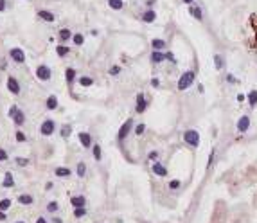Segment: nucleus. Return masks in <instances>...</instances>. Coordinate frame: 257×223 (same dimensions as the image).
I'll list each match as a JSON object with an SVG mask.
<instances>
[{
    "instance_id": "18",
    "label": "nucleus",
    "mask_w": 257,
    "mask_h": 223,
    "mask_svg": "<svg viewBox=\"0 0 257 223\" xmlns=\"http://www.w3.org/2000/svg\"><path fill=\"white\" fill-rule=\"evenodd\" d=\"M76 77H77L76 68H67V70H65V79H67V83H68V85H72L74 81H76Z\"/></svg>"
},
{
    "instance_id": "27",
    "label": "nucleus",
    "mask_w": 257,
    "mask_h": 223,
    "mask_svg": "<svg viewBox=\"0 0 257 223\" xmlns=\"http://www.w3.org/2000/svg\"><path fill=\"white\" fill-rule=\"evenodd\" d=\"M70 52V49H68V47H67V45H63V43H60V45H58V47H56V54H58V56H67V54Z\"/></svg>"
},
{
    "instance_id": "30",
    "label": "nucleus",
    "mask_w": 257,
    "mask_h": 223,
    "mask_svg": "<svg viewBox=\"0 0 257 223\" xmlns=\"http://www.w3.org/2000/svg\"><path fill=\"white\" fill-rule=\"evenodd\" d=\"M76 173H77V176H85L86 175V164L85 162H77V169H76Z\"/></svg>"
},
{
    "instance_id": "47",
    "label": "nucleus",
    "mask_w": 257,
    "mask_h": 223,
    "mask_svg": "<svg viewBox=\"0 0 257 223\" xmlns=\"http://www.w3.org/2000/svg\"><path fill=\"white\" fill-rule=\"evenodd\" d=\"M151 85L153 86H160V79H158V77H153V79H151Z\"/></svg>"
},
{
    "instance_id": "4",
    "label": "nucleus",
    "mask_w": 257,
    "mask_h": 223,
    "mask_svg": "<svg viewBox=\"0 0 257 223\" xmlns=\"http://www.w3.org/2000/svg\"><path fill=\"white\" fill-rule=\"evenodd\" d=\"M54 130H56V122L52 119H45L40 126V133L43 137H51L52 133H54Z\"/></svg>"
},
{
    "instance_id": "34",
    "label": "nucleus",
    "mask_w": 257,
    "mask_h": 223,
    "mask_svg": "<svg viewBox=\"0 0 257 223\" xmlns=\"http://www.w3.org/2000/svg\"><path fill=\"white\" fill-rule=\"evenodd\" d=\"M58 209H60V205H58V202H49L47 203V211L51 214H54V213H58Z\"/></svg>"
},
{
    "instance_id": "19",
    "label": "nucleus",
    "mask_w": 257,
    "mask_h": 223,
    "mask_svg": "<svg viewBox=\"0 0 257 223\" xmlns=\"http://www.w3.org/2000/svg\"><path fill=\"white\" fill-rule=\"evenodd\" d=\"M189 13H191V16L193 18H196L198 22H201V18H203V13H201V7H198V6H191V9H189Z\"/></svg>"
},
{
    "instance_id": "3",
    "label": "nucleus",
    "mask_w": 257,
    "mask_h": 223,
    "mask_svg": "<svg viewBox=\"0 0 257 223\" xmlns=\"http://www.w3.org/2000/svg\"><path fill=\"white\" fill-rule=\"evenodd\" d=\"M184 140L191 146V148H198V146H200V133L191 128V130H187L184 133Z\"/></svg>"
},
{
    "instance_id": "39",
    "label": "nucleus",
    "mask_w": 257,
    "mask_h": 223,
    "mask_svg": "<svg viewBox=\"0 0 257 223\" xmlns=\"http://www.w3.org/2000/svg\"><path fill=\"white\" fill-rule=\"evenodd\" d=\"M147 159L151 160V162H156L158 160V151H149L147 153Z\"/></svg>"
},
{
    "instance_id": "38",
    "label": "nucleus",
    "mask_w": 257,
    "mask_h": 223,
    "mask_svg": "<svg viewBox=\"0 0 257 223\" xmlns=\"http://www.w3.org/2000/svg\"><path fill=\"white\" fill-rule=\"evenodd\" d=\"M121 70H122V68H121L119 65H113L108 72H110V76H119V74H121Z\"/></svg>"
},
{
    "instance_id": "32",
    "label": "nucleus",
    "mask_w": 257,
    "mask_h": 223,
    "mask_svg": "<svg viewBox=\"0 0 257 223\" xmlns=\"http://www.w3.org/2000/svg\"><path fill=\"white\" fill-rule=\"evenodd\" d=\"M248 103H250V106H255L257 105V90H252L250 94H248Z\"/></svg>"
},
{
    "instance_id": "50",
    "label": "nucleus",
    "mask_w": 257,
    "mask_h": 223,
    "mask_svg": "<svg viewBox=\"0 0 257 223\" xmlns=\"http://www.w3.org/2000/svg\"><path fill=\"white\" fill-rule=\"evenodd\" d=\"M36 223H47V220H45V218H38V220H36Z\"/></svg>"
},
{
    "instance_id": "10",
    "label": "nucleus",
    "mask_w": 257,
    "mask_h": 223,
    "mask_svg": "<svg viewBox=\"0 0 257 223\" xmlns=\"http://www.w3.org/2000/svg\"><path fill=\"white\" fill-rule=\"evenodd\" d=\"M38 18H40V20H43V22H49V23H51V22L56 20V14H54L52 11H49V9H40V11H38Z\"/></svg>"
},
{
    "instance_id": "17",
    "label": "nucleus",
    "mask_w": 257,
    "mask_h": 223,
    "mask_svg": "<svg viewBox=\"0 0 257 223\" xmlns=\"http://www.w3.org/2000/svg\"><path fill=\"white\" fill-rule=\"evenodd\" d=\"M164 60H165V52H162V51H153V52H151V61H153L155 65L162 63Z\"/></svg>"
},
{
    "instance_id": "49",
    "label": "nucleus",
    "mask_w": 257,
    "mask_h": 223,
    "mask_svg": "<svg viewBox=\"0 0 257 223\" xmlns=\"http://www.w3.org/2000/svg\"><path fill=\"white\" fill-rule=\"evenodd\" d=\"M245 99H247V96H243V94H239V96H237V101H239V103H241V101H245Z\"/></svg>"
},
{
    "instance_id": "8",
    "label": "nucleus",
    "mask_w": 257,
    "mask_h": 223,
    "mask_svg": "<svg viewBox=\"0 0 257 223\" xmlns=\"http://www.w3.org/2000/svg\"><path fill=\"white\" fill-rule=\"evenodd\" d=\"M146 108H147V99H146L144 94H139L137 96V103H135V112L137 114H144Z\"/></svg>"
},
{
    "instance_id": "15",
    "label": "nucleus",
    "mask_w": 257,
    "mask_h": 223,
    "mask_svg": "<svg viewBox=\"0 0 257 223\" xmlns=\"http://www.w3.org/2000/svg\"><path fill=\"white\" fill-rule=\"evenodd\" d=\"M151 171H153L156 176H167V169H165V166H162L160 162H155Z\"/></svg>"
},
{
    "instance_id": "9",
    "label": "nucleus",
    "mask_w": 257,
    "mask_h": 223,
    "mask_svg": "<svg viewBox=\"0 0 257 223\" xmlns=\"http://www.w3.org/2000/svg\"><path fill=\"white\" fill-rule=\"evenodd\" d=\"M7 90H9L11 94H15V96H18V94H20V83H18V79H16V77H13V76H9V77H7Z\"/></svg>"
},
{
    "instance_id": "20",
    "label": "nucleus",
    "mask_w": 257,
    "mask_h": 223,
    "mask_svg": "<svg viewBox=\"0 0 257 223\" xmlns=\"http://www.w3.org/2000/svg\"><path fill=\"white\" fill-rule=\"evenodd\" d=\"M15 185V178H13V175L11 173H6L4 175V180H2V187H6V189H9Z\"/></svg>"
},
{
    "instance_id": "48",
    "label": "nucleus",
    "mask_w": 257,
    "mask_h": 223,
    "mask_svg": "<svg viewBox=\"0 0 257 223\" xmlns=\"http://www.w3.org/2000/svg\"><path fill=\"white\" fill-rule=\"evenodd\" d=\"M6 218H7V216H6V213H4V211H0V221H6Z\"/></svg>"
},
{
    "instance_id": "23",
    "label": "nucleus",
    "mask_w": 257,
    "mask_h": 223,
    "mask_svg": "<svg viewBox=\"0 0 257 223\" xmlns=\"http://www.w3.org/2000/svg\"><path fill=\"white\" fill-rule=\"evenodd\" d=\"M151 47H153V51H164L165 49V42L164 40H160V38H155L153 42H151Z\"/></svg>"
},
{
    "instance_id": "41",
    "label": "nucleus",
    "mask_w": 257,
    "mask_h": 223,
    "mask_svg": "<svg viewBox=\"0 0 257 223\" xmlns=\"http://www.w3.org/2000/svg\"><path fill=\"white\" fill-rule=\"evenodd\" d=\"M180 187V180H171L169 182V189H178Z\"/></svg>"
},
{
    "instance_id": "16",
    "label": "nucleus",
    "mask_w": 257,
    "mask_h": 223,
    "mask_svg": "<svg viewBox=\"0 0 257 223\" xmlns=\"http://www.w3.org/2000/svg\"><path fill=\"white\" fill-rule=\"evenodd\" d=\"M70 203H72L74 209H77V207H85V205H86V198L81 196V194H79V196H72V198H70Z\"/></svg>"
},
{
    "instance_id": "52",
    "label": "nucleus",
    "mask_w": 257,
    "mask_h": 223,
    "mask_svg": "<svg viewBox=\"0 0 257 223\" xmlns=\"http://www.w3.org/2000/svg\"><path fill=\"white\" fill-rule=\"evenodd\" d=\"M182 2H184V4H193L194 0H182Z\"/></svg>"
},
{
    "instance_id": "22",
    "label": "nucleus",
    "mask_w": 257,
    "mask_h": 223,
    "mask_svg": "<svg viewBox=\"0 0 257 223\" xmlns=\"http://www.w3.org/2000/svg\"><path fill=\"white\" fill-rule=\"evenodd\" d=\"M70 173H72V171L68 169V167H56V169H54V175L60 176V178H67V176H70Z\"/></svg>"
},
{
    "instance_id": "13",
    "label": "nucleus",
    "mask_w": 257,
    "mask_h": 223,
    "mask_svg": "<svg viewBox=\"0 0 257 223\" xmlns=\"http://www.w3.org/2000/svg\"><path fill=\"white\" fill-rule=\"evenodd\" d=\"M248 128H250V117L248 115H241V119L237 121V131L245 133Z\"/></svg>"
},
{
    "instance_id": "2",
    "label": "nucleus",
    "mask_w": 257,
    "mask_h": 223,
    "mask_svg": "<svg viewBox=\"0 0 257 223\" xmlns=\"http://www.w3.org/2000/svg\"><path fill=\"white\" fill-rule=\"evenodd\" d=\"M9 117L13 119V122H15L16 126H23V124H25V114H23L18 106H15V105L9 108Z\"/></svg>"
},
{
    "instance_id": "36",
    "label": "nucleus",
    "mask_w": 257,
    "mask_h": 223,
    "mask_svg": "<svg viewBox=\"0 0 257 223\" xmlns=\"http://www.w3.org/2000/svg\"><path fill=\"white\" fill-rule=\"evenodd\" d=\"M74 216H76V218L86 216V207H77V209H74Z\"/></svg>"
},
{
    "instance_id": "40",
    "label": "nucleus",
    "mask_w": 257,
    "mask_h": 223,
    "mask_svg": "<svg viewBox=\"0 0 257 223\" xmlns=\"http://www.w3.org/2000/svg\"><path fill=\"white\" fill-rule=\"evenodd\" d=\"M9 159V155H7V151L4 148H0V162H6V160Z\"/></svg>"
},
{
    "instance_id": "45",
    "label": "nucleus",
    "mask_w": 257,
    "mask_h": 223,
    "mask_svg": "<svg viewBox=\"0 0 257 223\" xmlns=\"http://www.w3.org/2000/svg\"><path fill=\"white\" fill-rule=\"evenodd\" d=\"M7 7V4H6V0H0V13H4Z\"/></svg>"
},
{
    "instance_id": "5",
    "label": "nucleus",
    "mask_w": 257,
    "mask_h": 223,
    "mask_svg": "<svg viewBox=\"0 0 257 223\" xmlns=\"http://www.w3.org/2000/svg\"><path fill=\"white\" fill-rule=\"evenodd\" d=\"M52 76V70L49 65H40L38 68H36V77L40 79V81H49Z\"/></svg>"
},
{
    "instance_id": "51",
    "label": "nucleus",
    "mask_w": 257,
    "mask_h": 223,
    "mask_svg": "<svg viewBox=\"0 0 257 223\" xmlns=\"http://www.w3.org/2000/svg\"><path fill=\"white\" fill-rule=\"evenodd\" d=\"M52 221H54V223H63V221H61V218H54Z\"/></svg>"
},
{
    "instance_id": "42",
    "label": "nucleus",
    "mask_w": 257,
    "mask_h": 223,
    "mask_svg": "<svg viewBox=\"0 0 257 223\" xmlns=\"http://www.w3.org/2000/svg\"><path fill=\"white\" fill-rule=\"evenodd\" d=\"M16 140L18 142H25V133L23 131H16Z\"/></svg>"
},
{
    "instance_id": "25",
    "label": "nucleus",
    "mask_w": 257,
    "mask_h": 223,
    "mask_svg": "<svg viewBox=\"0 0 257 223\" xmlns=\"http://www.w3.org/2000/svg\"><path fill=\"white\" fill-rule=\"evenodd\" d=\"M92 155H93V159L97 160V162L103 159V149H101V146H99V144H93V146H92Z\"/></svg>"
},
{
    "instance_id": "1",
    "label": "nucleus",
    "mask_w": 257,
    "mask_h": 223,
    "mask_svg": "<svg viewBox=\"0 0 257 223\" xmlns=\"http://www.w3.org/2000/svg\"><path fill=\"white\" fill-rule=\"evenodd\" d=\"M194 83V72L193 70H185L178 79V90H187L189 86Z\"/></svg>"
},
{
    "instance_id": "33",
    "label": "nucleus",
    "mask_w": 257,
    "mask_h": 223,
    "mask_svg": "<svg viewBox=\"0 0 257 223\" xmlns=\"http://www.w3.org/2000/svg\"><path fill=\"white\" fill-rule=\"evenodd\" d=\"M11 207V198H4V200H0V211H7Z\"/></svg>"
},
{
    "instance_id": "35",
    "label": "nucleus",
    "mask_w": 257,
    "mask_h": 223,
    "mask_svg": "<svg viewBox=\"0 0 257 223\" xmlns=\"http://www.w3.org/2000/svg\"><path fill=\"white\" fill-rule=\"evenodd\" d=\"M133 131L139 135V137H140V135H144V133H146V124H142V122H140V124H137V126L133 128Z\"/></svg>"
},
{
    "instance_id": "6",
    "label": "nucleus",
    "mask_w": 257,
    "mask_h": 223,
    "mask_svg": "<svg viewBox=\"0 0 257 223\" xmlns=\"http://www.w3.org/2000/svg\"><path fill=\"white\" fill-rule=\"evenodd\" d=\"M131 128H133V119H126V122L119 128V133H117L119 140H124V138L128 137V135H130V131H131Z\"/></svg>"
},
{
    "instance_id": "7",
    "label": "nucleus",
    "mask_w": 257,
    "mask_h": 223,
    "mask_svg": "<svg viewBox=\"0 0 257 223\" xmlns=\"http://www.w3.org/2000/svg\"><path fill=\"white\" fill-rule=\"evenodd\" d=\"M9 56L13 61H16V63H25V52L22 51L20 47H13L9 51Z\"/></svg>"
},
{
    "instance_id": "21",
    "label": "nucleus",
    "mask_w": 257,
    "mask_h": 223,
    "mask_svg": "<svg viewBox=\"0 0 257 223\" xmlns=\"http://www.w3.org/2000/svg\"><path fill=\"white\" fill-rule=\"evenodd\" d=\"M45 106H47V110H56V108H58V97L49 96L47 101H45Z\"/></svg>"
},
{
    "instance_id": "24",
    "label": "nucleus",
    "mask_w": 257,
    "mask_h": 223,
    "mask_svg": "<svg viewBox=\"0 0 257 223\" xmlns=\"http://www.w3.org/2000/svg\"><path fill=\"white\" fill-rule=\"evenodd\" d=\"M32 202H34V198L31 194H20L18 196V203H22V205H32Z\"/></svg>"
},
{
    "instance_id": "29",
    "label": "nucleus",
    "mask_w": 257,
    "mask_h": 223,
    "mask_svg": "<svg viewBox=\"0 0 257 223\" xmlns=\"http://www.w3.org/2000/svg\"><path fill=\"white\" fill-rule=\"evenodd\" d=\"M72 42H74V45H77V47H81L83 43H85V36H83L81 32H76L72 36Z\"/></svg>"
},
{
    "instance_id": "26",
    "label": "nucleus",
    "mask_w": 257,
    "mask_h": 223,
    "mask_svg": "<svg viewBox=\"0 0 257 223\" xmlns=\"http://www.w3.org/2000/svg\"><path fill=\"white\" fill-rule=\"evenodd\" d=\"M77 83L81 86H92L93 85V79L90 77V76H81L79 79H77Z\"/></svg>"
},
{
    "instance_id": "43",
    "label": "nucleus",
    "mask_w": 257,
    "mask_h": 223,
    "mask_svg": "<svg viewBox=\"0 0 257 223\" xmlns=\"http://www.w3.org/2000/svg\"><path fill=\"white\" fill-rule=\"evenodd\" d=\"M16 164L23 167V166H27V164H29V160H27V159H20V157H18V159H16Z\"/></svg>"
},
{
    "instance_id": "53",
    "label": "nucleus",
    "mask_w": 257,
    "mask_h": 223,
    "mask_svg": "<svg viewBox=\"0 0 257 223\" xmlns=\"http://www.w3.org/2000/svg\"><path fill=\"white\" fill-rule=\"evenodd\" d=\"M15 223H25V221H15Z\"/></svg>"
},
{
    "instance_id": "37",
    "label": "nucleus",
    "mask_w": 257,
    "mask_h": 223,
    "mask_svg": "<svg viewBox=\"0 0 257 223\" xmlns=\"http://www.w3.org/2000/svg\"><path fill=\"white\" fill-rule=\"evenodd\" d=\"M70 133H72V128L65 124V126L61 128V137H63V138H67V137H70Z\"/></svg>"
},
{
    "instance_id": "14",
    "label": "nucleus",
    "mask_w": 257,
    "mask_h": 223,
    "mask_svg": "<svg viewBox=\"0 0 257 223\" xmlns=\"http://www.w3.org/2000/svg\"><path fill=\"white\" fill-rule=\"evenodd\" d=\"M156 20V13H155V9H146L144 13H142V22L144 23H151V22Z\"/></svg>"
},
{
    "instance_id": "44",
    "label": "nucleus",
    "mask_w": 257,
    "mask_h": 223,
    "mask_svg": "<svg viewBox=\"0 0 257 223\" xmlns=\"http://www.w3.org/2000/svg\"><path fill=\"white\" fill-rule=\"evenodd\" d=\"M165 60H169V61H173V63H176V60H175V54H173V52H165Z\"/></svg>"
},
{
    "instance_id": "31",
    "label": "nucleus",
    "mask_w": 257,
    "mask_h": 223,
    "mask_svg": "<svg viewBox=\"0 0 257 223\" xmlns=\"http://www.w3.org/2000/svg\"><path fill=\"white\" fill-rule=\"evenodd\" d=\"M214 65H216L218 70H221L223 67H225V61H223V56H219V54H216L214 56Z\"/></svg>"
},
{
    "instance_id": "28",
    "label": "nucleus",
    "mask_w": 257,
    "mask_h": 223,
    "mask_svg": "<svg viewBox=\"0 0 257 223\" xmlns=\"http://www.w3.org/2000/svg\"><path fill=\"white\" fill-rule=\"evenodd\" d=\"M108 6H110L112 9L121 11V9L124 7V2H122V0H108Z\"/></svg>"
},
{
    "instance_id": "46",
    "label": "nucleus",
    "mask_w": 257,
    "mask_h": 223,
    "mask_svg": "<svg viewBox=\"0 0 257 223\" xmlns=\"http://www.w3.org/2000/svg\"><path fill=\"white\" fill-rule=\"evenodd\" d=\"M226 81H228V83H237V79H236V77H234L232 74H228V76H226Z\"/></svg>"
},
{
    "instance_id": "12",
    "label": "nucleus",
    "mask_w": 257,
    "mask_h": 223,
    "mask_svg": "<svg viewBox=\"0 0 257 223\" xmlns=\"http://www.w3.org/2000/svg\"><path fill=\"white\" fill-rule=\"evenodd\" d=\"M72 31L68 29V27H63V29H60V32H58V38H60V42L61 43H67L72 40Z\"/></svg>"
},
{
    "instance_id": "11",
    "label": "nucleus",
    "mask_w": 257,
    "mask_h": 223,
    "mask_svg": "<svg viewBox=\"0 0 257 223\" xmlns=\"http://www.w3.org/2000/svg\"><path fill=\"white\" fill-rule=\"evenodd\" d=\"M79 142H81L83 148H92V146H93L92 135H90L88 131H81V133H79Z\"/></svg>"
}]
</instances>
